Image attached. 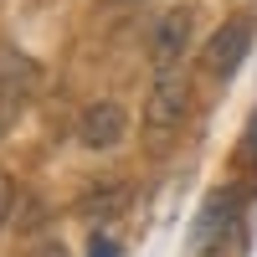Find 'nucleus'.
Here are the masks:
<instances>
[{"mask_svg":"<svg viewBox=\"0 0 257 257\" xmlns=\"http://www.w3.org/2000/svg\"><path fill=\"white\" fill-rule=\"evenodd\" d=\"M180 118H185V77L180 67H155V88H149V103H144L149 144H165L180 128Z\"/></svg>","mask_w":257,"mask_h":257,"instance_id":"1","label":"nucleus"},{"mask_svg":"<svg viewBox=\"0 0 257 257\" xmlns=\"http://www.w3.org/2000/svg\"><path fill=\"white\" fill-rule=\"evenodd\" d=\"M36 82H41V67L26 52L0 47V134H6V128L16 123V113L26 108V98L36 93Z\"/></svg>","mask_w":257,"mask_h":257,"instance_id":"2","label":"nucleus"},{"mask_svg":"<svg viewBox=\"0 0 257 257\" xmlns=\"http://www.w3.org/2000/svg\"><path fill=\"white\" fill-rule=\"evenodd\" d=\"M247 52H252V21L237 16V21H226V26L206 41V72L226 82V77L247 62Z\"/></svg>","mask_w":257,"mask_h":257,"instance_id":"3","label":"nucleus"},{"mask_svg":"<svg viewBox=\"0 0 257 257\" xmlns=\"http://www.w3.org/2000/svg\"><path fill=\"white\" fill-rule=\"evenodd\" d=\"M242 185H221V190H211V201H206V211H201V221H196V252H211L231 226H237V216H242Z\"/></svg>","mask_w":257,"mask_h":257,"instance_id":"4","label":"nucleus"},{"mask_svg":"<svg viewBox=\"0 0 257 257\" xmlns=\"http://www.w3.org/2000/svg\"><path fill=\"white\" fill-rule=\"evenodd\" d=\"M190 47V11L175 6L155 21V36H149V57H155V67H180V57Z\"/></svg>","mask_w":257,"mask_h":257,"instance_id":"5","label":"nucleus"},{"mask_svg":"<svg viewBox=\"0 0 257 257\" xmlns=\"http://www.w3.org/2000/svg\"><path fill=\"white\" fill-rule=\"evenodd\" d=\"M123 128H128V113L118 103H88V108L77 113V139L88 149H113L123 139Z\"/></svg>","mask_w":257,"mask_h":257,"instance_id":"6","label":"nucleus"},{"mask_svg":"<svg viewBox=\"0 0 257 257\" xmlns=\"http://www.w3.org/2000/svg\"><path fill=\"white\" fill-rule=\"evenodd\" d=\"M123 206H128L123 185L108 180V185H93V190H88V201H82V216H88V221H108V216H118Z\"/></svg>","mask_w":257,"mask_h":257,"instance_id":"7","label":"nucleus"},{"mask_svg":"<svg viewBox=\"0 0 257 257\" xmlns=\"http://www.w3.org/2000/svg\"><path fill=\"white\" fill-rule=\"evenodd\" d=\"M88 257H118L113 237H103V231H98V237H93V247H88Z\"/></svg>","mask_w":257,"mask_h":257,"instance_id":"8","label":"nucleus"},{"mask_svg":"<svg viewBox=\"0 0 257 257\" xmlns=\"http://www.w3.org/2000/svg\"><path fill=\"white\" fill-rule=\"evenodd\" d=\"M6 216H11V180L0 175V226H6Z\"/></svg>","mask_w":257,"mask_h":257,"instance_id":"9","label":"nucleus"},{"mask_svg":"<svg viewBox=\"0 0 257 257\" xmlns=\"http://www.w3.org/2000/svg\"><path fill=\"white\" fill-rule=\"evenodd\" d=\"M31 257H67V252H62V247H57V242H41V247H36V252H31Z\"/></svg>","mask_w":257,"mask_h":257,"instance_id":"10","label":"nucleus"},{"mask_svg":"<svg viewBox=\"0 0 257 257\" xmlns=\"http://www.w3.org/2000/svg\"><path fill=\"white\" fill-rule=\"evenodd\" d=\"M108 6H128V0H108Z\"/></svg>","mask_w":257,"mask_h":257,"instance_id":"11","label":"nucleus"}]
</instances>
